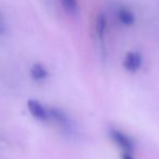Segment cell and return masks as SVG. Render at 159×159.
Returning a JSON list of instances; mask_svg holds the SVG:
<instances>
[{
  "label": "cell",
  "mask_w": 159,
  "mask_h": 159,
  "mask_svg": "<svg viewBox=\"0 0 159 159\" xmlns=\"http://www.w3.org/2000/svg\"><path fill=\"white\" fill-rule=\"evenodd\" d=\"M26 109L31 117L40 123H49L51 122L50 107L46 106L37 99H30L26 104Z\"/></svg>",
  "instance_id": "3"
},
{
  "label": "cell",
  "mask_w": 159,
  "mask_h": 159,
  "mask_svg": "<svg viewBox=\"0 0 159 159\" xmlns=\"http://www.w3.org/2000/svg\"><path fill=\"white\" fill-rule=\"evenodd\" d=\"M121 159H135L133 154H130V152H122L121 154Z\"/></svg>",
  "instance_id": "9"
},
{
  "label": "cell",
  "mask_w": 159,
  "mask_h": 159,
  "mask_svg": "<svg viewBox=\"0 0 159 159\" xmlns=\"http://www.w3.org/2000/svg\"><path fill=\"white\" fill-rule=\"evenodd\" d=\"M143 56L139 51H129L122 60V66L129 73H137L143 66Z\"/></svg>",
  "instance_id": "4"
},
{
  "label": "cell",
  "mask_w": 159,
  "mask_h": 159,
  "mask_svg": "<svg viewBox=\"0 0 159 159\" xmlns=\"http://www.w3.org/2000/svg\"><path fill=\"white\" fill-rule=\"evenodd\" d=\"M117 20L121 25L130 27L134 25L135 21H136V16L131 9L126 7H120L117 11Z\"/></svg>",
  "instance_id": "6"
},
{
  "label": "cell",
  "mask_w": 159,
  "mask_h": 159,
  "mask_svg": "<svg viewBox=\"0 0 159 159\" xmlns=\"http://www.w3.org/2000/svg\"><path fill=\"white\" fill-rule=\"evenodd\" d=\"M51 111V122L55 124H57V126L64 132L66 135H74L75 134V128L74 123L71 120V118L69 117V115L64 110L57 107H50Z\"/></svg>",
  "instance_id": "2"
},
{
  "label": "cell",
  "mask_w": 159,
  "mask_h": 159,
  "mask_svg": "<svg viewBox=\"0 0 159 159\" xmlns=\"http://www.w3.org/2000/svg\"><path fill=\"white\" fill-rule=\"evenodd\" d=\"M108 135L111 142L121 150V152L133 154L135 149V143L128 133L118 128H111L108 132Z\"/></svg>",
  "instance_id": "1"
},
{
  "label": "cell",
  "mask_w": 159,
  "mask_h": 159,
  "mask_svg": "<svg viewBox=\"0 0 159 159\" xmlns=\"http://www.w3.org/2000/svg\"><path fill=\"white\" fill-rule=\"evenodd\" d=\"M95 31H96L97 37L99 38V39H102L107 31V18L105 14L99 13L97 16L96 23H95Z\"/></svg>",
  "instance_id": "7"
},
{
  "label": "cell",
  "mask_w": 159,
  "mask_h": 159,
  "mask_svg": "<svg viewBox=\"0 0 159 159\" xmlns=\"http://www.w3.org/2000/svg\"><path fill=\"white\" fill-rule=\"evenodd\" d=\"M63 10L70 16H75L79 12V1L77 0H60Z\"/></svg>",
  "instance_id": "8"
},
{
  "label": "cell",
  "mask_w": 159,
  "mask_h": 159,
  "mask_svg": "<svg viewBox=\"0 0 159 159\" xmlns=\"http://www.w3.org/2000/svg\"><path fill=\"white\" fill-rule=\"evenodd\" d=\"M30 76L34 83H45L49 77V71L43 63L35 62L30 68Z\"/></svg>",
  "instance_id": "5"
}]
</instances>
